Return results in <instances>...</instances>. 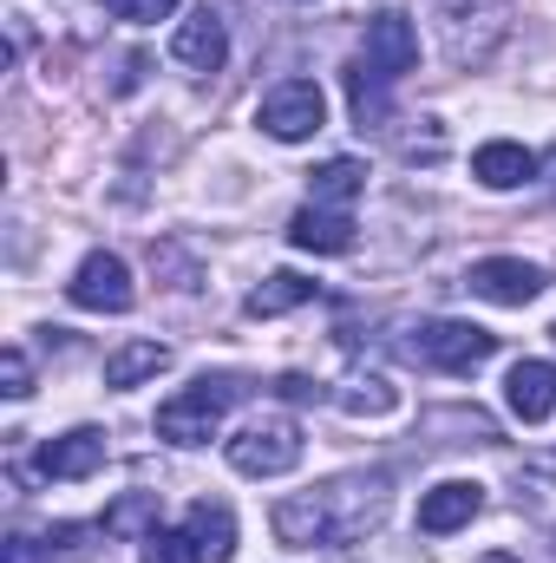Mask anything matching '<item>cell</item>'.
<instances>
[{"label": "cell", "instance_id": "obj_24", "mask_svg": "<svg viewBox=\"0 0 556 563\" xmlns=\"http://www.w3.org/2000/svg\"><path fill=\"white\" fill-rule=\"evenodd\" d=\"M0 380H7V400H26V394H33V367H26V354H20V347H7V354H0Z\"/></svg>", "mask_w": 556, "mask_h": 563}, {"label": "cell", "instance_id": "obj_18", "mask_svg": "<svg viewBox=\"0 0 556 563\" xmlns=\"http://www.w3.org/2000/svg\"><path fill=\"white\" fill-rule=\"evenodd\" d=\"M360 190H367V170H360L354 157H327V164L314 170V203H327V210H347Z\"/></svg>", "mask_w": 556, "mask_h": 563}, {"label": "cell", "instance_id": "obj_6", "mask_svg": "<svg viewBox=\"0 0 556 563\" xmlns=\"http://www.w3.org/2000/svg\"><path fill=\"white\" fill-rule=\"evenodd\" d=\"M66 295L79 301V308H92V314H125L132 301H138V288H132V269H125V256H112V250H92L73 282H66Z\"/></svg>", "mask_w": 556, "mask_h": 563}, {"label": "cell", "instance_id": "obj_11", "mask_svg": "<svg viewBox=\"0 0 556 563\" xmlns=\"http://www.w3.org/2000/svg\"><path fill=\"white\" fill-rule=\"evenodd\" d=\"M170 59L190 66V73H216V66L230 59V33H223V20H216L210 7H197L190 20H177V33H170Z\"/></svg>", "mask_w": 556, "mask_h": 563}, {"label": "cell", "instance_id": "obj_13", "mask_svg": "<svg viewBox=\"0 0 556 563\" xmlns=\"http://www.w3.org/2000/svg\"><path fill=\"white\" fill-rule=\"evenodd\" d=\"M504 407L524 426H544L556 413V361H518L504 380Z\"/></svg>", "mask_w": 556, "mask_h": 563}, {"label": "cell", "instance_id": "obj_19", "mask_svg": "<svg viewBox=\"0 0 556 563\" xmlns=\"http://www.w3.org/2000/svg\"><path fill=\"white\" fill-rule=\"evenodd\" d=\"M347 106H354V125H360V132L387 119V79H380L367 59H360V66H347Z\"/></svg>", "mask_w": 556, "mask_h": 563}, {"label": "cell", "instance_id": "obj_20", "mask_svg": "<svg viewBox=\"0 0 556 563\" xmlns=\"http://www.w3.org/2000/svg\"><path fill=\"white\" fill-rule=\"evenodd\" d=\"M157 531V492H125L112 511H105V538H151Z\"/></svg>", "mask_w": 556, "mask_h": 563}, {"label": "cell", "instance_id": "obj_1", "mask_svg": "<svg viewBox=\"0 0 556 563\" xmlns=\"http://www.w3.org/2000/svg\"><path fill=\"white\" fill-rule=\"evenodd\" d=\"M380 518H387V478L380 472H341L314 492H288L269 525L288 551H334V544L367 538Z\"/></svg>", "mask_w": 556, "mask_h": 563}, {"label": "cell", "instance_id": "obj_23", "mask_svg": "<svg viewBox=\"0 0 556 563\" xmlns=\"http://www.w3.org/2000/svg\"><path fill=\"white\" fill-rule=\"evenodd\" d=\"M119 20H132V26H151V20H170L177 13V0H105Z\"/></svg>", "mask_w": 556, "mask_h": 563}, {"label": "cell", "instance_id": "obj_8", "mask_svg": "<svg viewBox=\"0 0 556 563\" xmlns=\"http://www.w3.org/2000/svg\"><path fill=\"white\" fill-rule=\"evenodd\" d=\"M360 59L393 86L400 73H413V66H419V26L400 13V7L374 13V20H367V53H360Z\"/></svg>", "mask_w": 556, "mask_h": 563}, {"label": "cell", "instance_id": "obj_10", "mask_svg": "<svg viewBox=\"0 0 556 563\" xmlns=\"http://www.w3.org/2000/svg\"><path fill=\"white\" fill-rule=\"evenodd\" d=\"M33 465H40V478H92L105 465V432L99 426H73V432L46 439Z\"/></svg>", "mask_w": 556, "mask_h": 563}, {"label": "cell", "instance_id": "obj_25", "mask_svg": "<svg viewBox=\"0 0 556 563\" xmlns=\"http://www.w3.org/2000/svg\"><path fill=\"white\" fill-rule=\"evenodd\" d=\"M281 394H288V400H314V380H301V374H288V380H281Z\"/></svg>", "mask_w": 556, "mask_h": 563}, {"label": "cell", "instance_id": "obj_15", "mask_svg": "<svg viewBox=\"0 0 556 563\" xmlns=\"http://www.w3.org/2000/svg\"><path fill=\"white\" fill-rule=\"evenodd\" d=\"M184 525H190V538L203 544V558H210V563H230V558H236V511H230L223 498H197Z\"/></svg>", "mask_w": 556, "mask_h": 563}, {"label": "cell", "instance_id": "obj_9", "mask_svg": "<svg viewBox=\"0 0 556 563\" xmlns=\"http://www.w3.org/2000/svg\"><path fill=\"white\" fill-rule=\"evenodd\" d=\"M478 511H485V485L445 478V485H432V492L419 498V531H425V538H452V531H465Z\"/></svg>", "mask_w": 556, "mask_h": 563}, {"label": "cell", "instance_id": "obj_21", "mask_svg": "<svg viewBox=\"0 0 556 563\" xmlns=\"http://www.w3.org/2000/svg\"><path fill=\"white\" fill-rule=\"evenodd\" d=\"M393 400H400V394H393L387 380H347V387L334 394V407H341V413H374V420H380V413H393Z\"/></svg>", "mask_w": 556, "mask_h": 563}, {"label": "cell", "instance_id": "obj_3", "mask_svg": "<svg viewBox=\"0 0 556 563\" xmlns=\"http://www.w3.org/2000/svg\"><path fill=\"white\" fill-rule=\"evenodd\" d=\"M498 354V334L478 328V321H419L407 334V361L419 367H438V374H471Z\"/></svg>", "mask_w": 556, "mask_h": 563}, {"label": "cell", "instance_id": "obj_16", "mask_svg": "<svg viewBox=\"0 0 556 563\" xmlns=\"http://www.w3.org/2000/svg\"><path fill=\"white\" fill-rule=\"evenodd\" d=\"M170 367V347L164 341H125L112 361H105V387H144Z\"/></svg>", "mask_w": 556, "mask_h": 563}, {"label": "cell", "instance_id": "obj_7", "mask_svg": "<svg viewBox=\"0 0 556 563\" xmlns=\"http://www.w3.org/2000/svg\"><path fill=\"white\" fill-rule=\"evenodd\" d=\"M544 269L537 263H524V256H485V263H471V276L465 288L478 295V301H491V308H524V301H537L544 295Z\"/></svg>", "mask_w": 556, "mask_h": 563}, {"label": "cell", "instance_id": "obj_12", "mask_svg": "<svg viewBox=\"0 0 556 563\" xmlns=\"http://www.w3.org/2000/svg\"><path fill=\"white\" fill-rule=\"evenodd\" d=\"M288 243L308 250V256H347L354 250V217L327 210V203H301L294 223H288Z\"/></svg>", "mask_w": 556, "mask_h": 563}, {"label": "cell", "instance_id": "obj_17", "mask_svg": "<svg viewBox=\"0 0 556 563\" xmlns=\"http://www.w3.org/2000/svg\"><path fill=\"white\" fill-rule=\"evenodd\" d=\"M301 301H314V282L294 276V269H276V276L263 282V288H249V314L256 321H276V314H288V308H301Z\"/></svg>", "mask_w": 556, "mask_h": 563}, {"label": "cell", "instance_id": "obj_26", "mask_svg": "<svg viewBox=\"0 0 556 563\" xmlns=\"http://www.w3.org/2000/svg\"><path fill=\"white\" fill-rule=\"evenodd\" d=\"M478 563H524V558H504V551H498V558H478Z\"/></svg>", "mask_w": 556, "mask_h": 563}, {"label": "cell", "instance_id": "obj_4", "mask_svg": "<svg viewBox=\"0 0 556 563\" xmlns=\"http://www.w3.org/2000/svg\"><path fill=\"white\" fill-rule=\"evenodd\" d=\"M223 452H230V465L243 478H281V472L301 465V426L288 420V413H263V420L243 426Z\"/></svg>", "mask_w": 556, "mask_h": 563}, {"label": "cell", "instance_id": "obj_2", "mask_svg": "<svg viewBox=\"0 0 556 563\" xmlns=\"http://www.w3.org/2000/svg\"><path fill=\"white\" fill-rule=\"evenodd\" d=\"M236 380H223V374H203V380H190L184 394H170L164 407H157V439L164 445H210L223 420H230V407H236Z\"/></svg>", "mask_w": 556, "mask_h": 563}, {"label": "cell", "instance_id": "obj_14", "mask_svg": "<svg viewBox=\"0 0 556 563\" xmlns=\"http://www.w3.org/2000/svg\"><path fill=\"white\" fill-rule=\"evenodd\" d=\"M471 177H478L485 190H518V184H531V177H537V157H531L524 144H511V139H491V144H478Z\"/></svg>", "mask_w": 556, "mask_h": 563}, {"label": "cell", "instance_id": "obj_5", "mask_svg": "<svg viewBox=\"0 0 556 563\" xmlns=\"http://www.w3.org/2000/svg\"><path fill=\"white\" fill-rule=\"evenodd\" d=\"M256 125H263L276 144H301V139H314V132L327 125V99H321L314 79H281L276 92H263Z\"/></svg>", "mask_w": 556, "mask_h": 563}, {"label": "cell", "instance_id": "obj_22", "mask_svg": "<svg viewBox=\"0 0 556 563\" xmlns=\"http://www.w3.org/2000/svg\"><path fill=\"white\" fill-rule=\"evenodd\" d=\"M144 563H203V544L190 538V525H184V531H164V525H157V531L144 538Z\"/></svg>", "mask_w": 556, "mask_h": 563}]
</instances>
